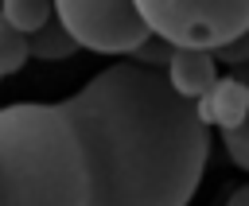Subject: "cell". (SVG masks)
Segmentation results:
<instances>
[{"mask_svg":"<svg viewBox=\"0 0 249 206\" xmlns=\"http://www.w3.org/2000/svg\"><path fill=\"white\" fill-rule=\"evenodd\" d=\"M163 74H167V82H171V89L179 97L198 101L218 82V58L206 47H175V54H171V62H167Z\"/></svg>","mask_w":249,"mask_h":206,"instance_id":"cell-4","label":"cell"},{"mask_svg":"<svg viewBox=\"0 0 249 206\" xmlns=\"http://www.w3.org/2000/svg\"><path fill=\"white\" fill-rule=\"evenodd\" d=\"M74 51H82V47H78V39L62 27L58 16H51L39 31L27 35V58H39V62H62V58H70Z\"/></svg>","mask_w":249,"mask_h":206,"instance_id":"cell-6","label":"cell"},{"mask_svg":"<svg viewBox=\"0 0 249 206\" xmlns=\"http://www.w3.org/2000/svg\"><path fill=\"white\" fill-rule=\"evenodd\" d=\"M206 155L195 101L128 58L62 101L0 109V206H187Z\"/></svg>","mask_w":249,"mask_h":206,"instance_id":"cell-1","label":"cell"},{"mask_svg":"<svg viewBox=\"0 0 249 206\" xmlns=\"http://www.w3.org/2000/svg\"><path fill=\"white\" fill-rule=\"evenodd\" d=\"M171 54H175V43L152 31V35H148V39H144V43H140L128 58H132V62H144V66H156V70H167Z\"/></svg>","mask_w":249,"mask_h":206,"instance_id":"cell-10","label":"cell"},{"mask_svg":"<svg viewBox=\"0 0 249 206\" xmlns=\"http://www.w3.org/2000/svg\"><path fill=\"white\" fill-rule=\"evenodd\" d=\"M214 58L226 62V66H241V62H249V27H245L241 35L226 39L222 47H214Z\"/></svg>","mask_w":249,"mask_h":206,"instance_id":"cell-11","label":"cell"},{"mask_svg":"<svg viewBox=\"0 0 249 206\" xmlns=\"http://www.w3.org/2000/svg\"><path fill=\"white\" fill-rule=\"evenodd\" d=\"M148 27L175 47H222L249 27V0H136Z\"/></svg>","mask_w":249,"mask_h":206,"instance_id":"cell-2","label":"cell"},{"mask_svg":"<svg viewBox=\"0 0 249 206\" xmlns=\"http://www.w3.org/2000/svg\"><path fill=\"white\" fill-rule=\"evenodd\" d=\"M23 62H27V35L16 31V27L4 19V12H0V78L16 74Z\"/></svg>","mask_w":249,"mask_h":206,"instance_id":"cell-8","label":"cell"},{"mask_svg":"<svg viewBox=\"0 0 249 206\" xmlns=\"http://www.w3.org/2000/svg\"><path fill=\"white\" fill-rule=\"evenodd\" d=\"M226 206H249V183H245V187H237V190L226 198Z\"/></svg>","mask_w":249,"mask_h":206,"instance_id":"cell-12","label":"cell"},{"mask_svg":"<svg viewBox=\"0 0 249 206\" xmlns=\"http://www.w3.org/2000/svg\"><path fill=\"white\" fill-rule=\"evenodd\" d=\"M0 12L16 31L31 35L54 16V0H0Z\"/></svg>","mask_w":249,"mask_h":206,"instance_id":"cell-7","label":"cell"},{"mask_svg":"<svg viewBox=\"0 0 249 206\" xmlns=\"http://www.w3.org/2000/svg\"><path fill=\"white\" fill-rule=\"evenodd\" d=\"M195 109H198V117L206 124H218L222 132L226 128H237L245 120V113H249V86L237 74H226V78L214 82L210 93H202L195 101Z\"/></svg>","mask_w":249,"mask_h":206,"instance_id":"cell-5","label":"cell"},{"mask_svg":"<svg viewBox=\"0 0 249 206\" xmlns=\"http://www.w3.org/2000/svg\"><path fill=\"white\" fill-rule=\"evenodd\" d=\"M54 16L78 47L97 54H132L152 35L136 0H54Z\"/></svg>","mask_w":249,"mask_h":206,"instance_id":"cell-3","label":"cell"},{"mask_svg":"<svg viewBox=\"0 0 249 206\" xmlns=\"http://www.w3.org/2000/svg\"><path fill=\"white\" fill-rule=\"evenodd\" d=\"M233 74L249 86V62L233 66ZM222 148H226V155H230L237 167H245V171H249V113H245V120H241L237 128H226V132H222Z\"/></svg>","mask_w":249,"mask_h":206,"instance_id":"cell-9","label":"cell"}]
</instances>
